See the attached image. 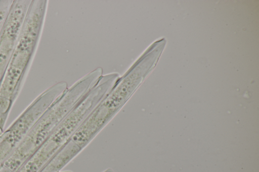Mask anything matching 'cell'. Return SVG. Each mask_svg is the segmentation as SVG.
Wrapping results in <instances>:
<instances>
[{
	"instance_id": "6da1fadb",
	"label": "cell",
	"mask_w": 259,
	"mask_h": 172,
	"mask_svg": "<svg viewBox=\"0 0 259 172\" xmlns=\"http://www.w3.org/2000/svg\"><path fill=\"white\" fill-rule=\"evenodd\" d=\"M89 83L79 79L68 87L37 121L20 143L34 153L76 104L90 91Z\"/></svg>"
}]
</instances>
